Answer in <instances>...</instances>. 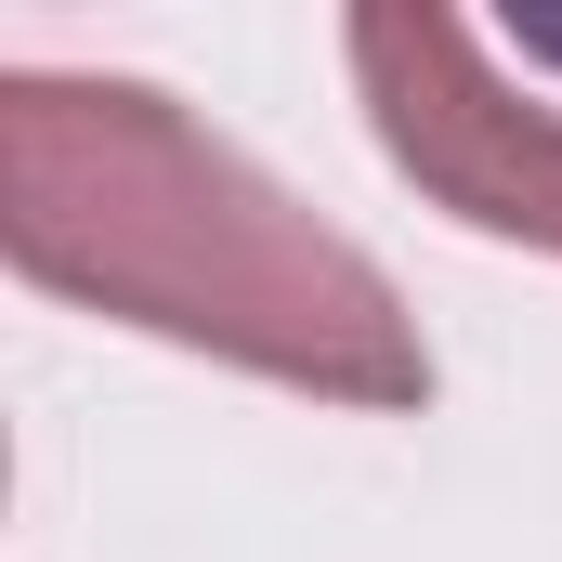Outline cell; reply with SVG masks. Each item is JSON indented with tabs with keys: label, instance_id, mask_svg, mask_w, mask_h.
I'll use <instances>...</instances> for the list:
<instances>
[{
	"label": "cell",
	"instance_id": "6da1fadb",
	"mask_svg": "<svg viewBox=\"0 0 562 562\" xmlns=\"http://www.w3.org/2000/svg\"><path fill=\"white\" fill-rule=\"evenodd\" d=\"M393 144L419 157L458 210L524 223V236H562V144L524 132L510 105H419V92H406V105H393Z\"/></svg>",
	"mask_w": 562,
	"mask_h": 562
},
{
	"label": "cell",
	"instance_id": "7a4b0ae2",
	"mask_svg": "<svg viewBox=\"0 0 562 562\" xmlns=\"http://www.w3.org/2000/svg\"><path fill=\"white\" fill-rule=\"evenodd\" d=\"M510 53H524V66H550V79H562V13H524V26H510Z\"/></svg>",
	"mask_w": 562,
	"mask_h": 562
}]
</instances>
